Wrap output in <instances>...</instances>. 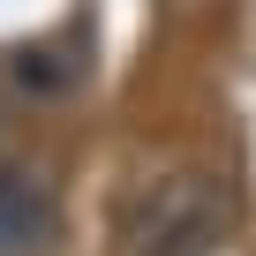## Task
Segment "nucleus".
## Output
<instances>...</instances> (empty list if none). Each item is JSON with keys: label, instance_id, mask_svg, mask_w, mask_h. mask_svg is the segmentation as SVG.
Listing matches in <instances>:
<instances>
[{"label": "nucleus", "instance_id": "f257e3e1", "mask_svg": "<svg viewBox=\"0 0 256 256\" xmlns=\"http://www.w3.org/2000/svg\"><path fill=\"white\" fill-rule=\"evenodd\" d=\"M226 234V181L204 166H166L120 204L113 256H211Z\"/></svg>", "mask_w": 256, "mask_h": 256}, {"label": "nucleus", "instance_id": "f03ea898", "mask_svg": "<svg viewBox=\"0 0 256 256\" xmlns=\"http://www.w3.org/2000/svg\"><path fill=\"white\" fill-rule=\"evenodd\" d=\"M60 226V204L38 174L23 166H0V256H38Z\"/></svg>", "mask_w": 256, "mask_h": 256}]
</instances>
